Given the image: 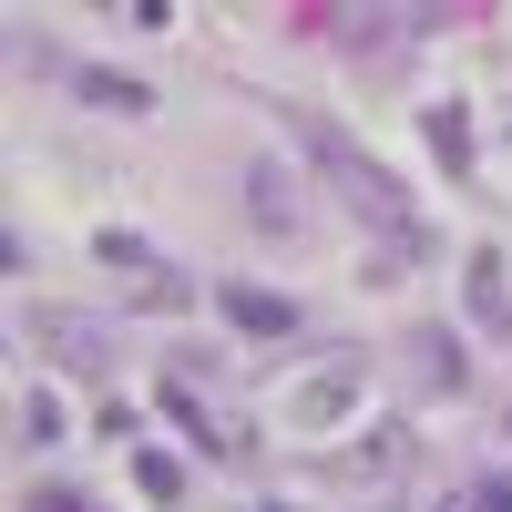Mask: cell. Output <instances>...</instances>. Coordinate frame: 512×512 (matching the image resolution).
Here are the masks:
<instances>
[{
	"label": "cell",
	"instance_id": "12",
	"mask_svg": "<svg viewBox=\"0 0 512 512\" xmlns=\"http://www.w3.org/2000/svg\"><path fill=\"white\" fill-rule=\"evenodd\" d=\"M472 512H512V472H492V482L472 492Z\"/></svg>",
	"mask_w": 512,
	"mask_h": 512
},
{
	"label": "cell",
	"instance_id": "9",
	"mask_svg": "<svg viewBox=\"0 0 512 512\" xmlns=\"http://www.w3.org/2000/svg\"><path fill=\"white\" fill-rule=\"evenodd\" d=\"M431 154L451 164V175L472 164V123H461V103H431Z\"/></svg>",
	"mask_w": 512,
	"mask_h": 512
},
{
	"label": "cell",
	"instance_id": "5",
	"mask_svg": "<svg viewBox=\"0 0 512 512\" xmlns=\"http://www.w3.org/2000/svg\"><path fill=\"white\" fill-rule=\"evenodd\" d=\"M72 93L93 103V113H154V93H144V82H123V72H72Z\"/></svg>",
	"mask_w": 512,
	"mask_h": 512
},
{
	"label": "cell",
	"instance_id": "7",
	"mask_svg": "<svg viewBox=\"0 0 512 512\" xmlns=\"http://www.w3.org/2000/svg\"><path fill=\"white\" fill-rule=\"evenodd\" d=\"M400 461H410V431H369V451H349L338 472H349V482H390Z\"/></svg>",
	"mask_w": 512,
	"mask_h": 512
},
{
	"label": "cell",
	"instance_id": "10",
	"mask_svg": "<svg viewBox=\"0 0 512 512\" xmlns=\"http://www.w3.org/2000/svg\"><path fill=\"white\" fill-rule=\"evenodd\" d=\"M134 482H144L154 502H175V492H185V472H175V451H134Z\"/></svg>",
	"mask_w": 512,
	"mask_h": 512
},
{
	"label": "cell",
	"instance_id": "1",
	"mask_svg": "<svg viewBox=\"0 0 512 512\" xmlns=\"http://www.w3.org/2000/svg\"><path fill=\"white\" fill-rule=\"evenodd\" d=\"M297 144H308V154L328 164V185H338V205H349V216H369V226L390 236L400 256H431V236H420V216L400 205V185L379 175V164H369V154H359L349 134H338V123H318V113H297Z\"/></svg>",
	"mask_w": 512,
	"mask_h": 512
},
{
	"label": "cell",
	"instance_id": "8",
	"mask_svg": "<svg viewBox=\"0 0 512 512\" xmlns=\"http://www.w3.org/2000/svg\"><path fill=\"white\" fill-rule=\"evenodd\" d=\"M472 308H482V328H502V338H512V308H502V256H492V246L472 256Z\"/></svg>",
	"mask_w": 512,
	"mask_h": 512
},
{
	"label": "cell",
	"instance_id": "6",
	"mask_svg": "<svg viewBox=\"0 0 512 512\" xmlns=\"http://www.w3.org/2000/svg\"><path fill=\"white\" fill-rule=\"evenodd\" d=\"M246 195H256V205H246L256 226H277V236L297 226V195H287V175H277V164H256V175H246Z\"/></svg>",
	"mask_w": 512,
	"mask_h": 512
},
{
	"label": "cell",
	"instance_id": "3",
	"mask_svg": "<svg viewBox=\"0 0 512 512\" xmlns=\"http://www.w3.org/2000/svg\"><path fill=\"white\" fill-rule=\"evenodd\" d=\"M21 328L41 338V349H72L82 369H103V328H93V318H62V308H31Z\"/></svg>",
	"mask_w": 512,
	"mask_h": 512
},
{
	"label": "cell",
	"instance_id": "14",
	"mask_svg": "<svg viewBox=\"0 0 512 512\" xmlns=\"http://www.w3.org/2000/svg\"><path fill=\"white\" fill-rule=\"evenodd\" d=\"M369 512H390V502H369Z\"/></svg>",
	"mask_w": 512,
	"mask_h": 512
},
{
	"label": "cell",
	"instance_id": "2",
	"mask_svg": "<svg viewBox=\"0 0 512 512\" xmlns=\"http://www.w3.org/2000/svg\"><path fill=\"white\" fill-rule=\"evenodd\" d=\"M349 400H359V349H338V369L308 379V390L287 400V420H297V431H338V410H349Z\"/></svg>",
	"mask_w": 512,
	"mask_h": 512
},
{
	"label": "cell",
	"instance_id": "4",
	"mask_svg": "<svg viewBox=\"0 0 512 512\" xmlns=\"http://www.w3.org/2000/svg\"><path fill=\"white\" fill-rule=\"evenodd\" d=\"M226 318H236L246 338H287V328H297V308L267 297V287H226Z\"/></svg>",
	"mask_w": 512,
	"mask_h": 512
},
{
	"label": "cell",
	"instance_id": "11",
	"mask_svg": "<svg viewBox=\"0 0 512 512\" xmlns=\"http://www.w3.org/2000/svg\"><path fill=\"white\" fill-rule=\"evenodd\" d=\"M52 431H62V400L31 390V400H21V441H52Z\"/></svg>",
	"mask_w": 512,
	"mask_h": 512
},
{
	"label": "cell",
	"instance_id": "13",
	"mask_svg": "<svg viewBox=\"0 0 512 512\" xmlns=\"http://www.w3.org/2000/svg\"><path fill=\"white\" fill-rule=\"evenodd\" d=\"M21 512H82V502H72V492H31Z\"/></svg>",
	"mask_w": 512,
	"mask_h": 512
}]
</instances>
